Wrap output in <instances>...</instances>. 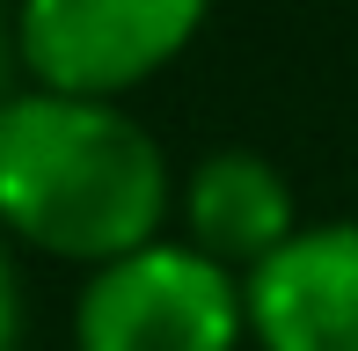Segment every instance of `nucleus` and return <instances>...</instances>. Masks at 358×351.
Segmentation results:
<instances>
[{"mask_svg":"<svg viewBox=\"0 0 358 351\" xmlns=\"http://www.w3.org/2000/svg\"><path fill=\"white\" fill-rule=\"evenodd\" d=\"M249 300L227 264L183 234L95 264L73 300V351H241Z\"/></svg>","mask_w":358,"mask_h":351,"instance_id":"f03ea898","label":"nucleus"},{"mask_svg":"<svg viewBox=\"0 0 358 351\" xmlns=\"http://www.w3.org/2000/svg\"><path fill=\"white\" fill-rule=\"evenodd\" d=\"M15 234L0 227V351H22V278H15Z\"/></svg>","mask_w":358,"mask_h":351,"instance_id":"423d86ee","label":"nucleus"},{"mask_svg":"<svg viewBox=\"0 0 358 351\" xmlns=\"http://www.w3.org/2000/svg\"><path fill=\"white\" fill-rule=\"evenodd\" d=\"M241 300L256 351H358V220H307Z\"/></svg>","mask_w":358,"mask_h":351,"instance_id":"20e7f679","label":"nucleus"},{"mask_svg":"<svg viewBox=\"0 0 358 351\" xmlns=\"http://www.w3.org/2000/svg\"><path fill=\"white\" fill-rule=\"evenodd\" d=\"M15 73H22V44H15V15H0V103L15 95Z\"/></svg>","mask_w":358,"mask_h":351,"instance_id":"0eeeda50","label":"nucleus"},{"mask_svg":"<svg viewBox=\"0 0 358 351\" xmlns=\"http://www.w3.org/2000/svg\"><path fill=\"white\" fill-rule=\"evenodd\" d=\"M176 169L124 103L15 88L0 103V227L59 264H117L161 242Z\"/></svg>","mask_w":358,"mask_h":351,"instance_id":"f257e3e1","label":"nucleus"},{"mask_svg":"<svg viewBox=\"0 0 358 351\" xmlns=\"http://www.w3.org/2000/svg\"><path fill=\"white\" fill-rule=\"evenodd\" d=\"M213 0H15L29 88L124 103L198 44Z\"/></svg>","mask_w":358,"mask_h":351,"instance_id":"7ed1b4c3","label":"nucleus"},{"mask_svg":"<svg viewBox=\"0 0 358 351\" xmlns=\"http://www.w3.org/2000/svg\"><path fill=\"white\" fill-rule=\"evenodd\" d=\"M176 213H183V242L227 264L234 278L271 264L307 227L285 169L256 147H213L205 162H190V176L176 183Z\"/></svg>","mask_w":358,"mask_h":351,"instance_id":"39448f33","label":"nucleus"}]
</instances>
